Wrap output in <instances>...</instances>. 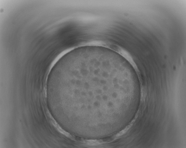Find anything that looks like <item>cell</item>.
I'll return each instance as SVG.
<instances>
[{
    "mask_svg": "<svg viewBox=\"0 0 186 148\" xmlns=\"http://www.w3.org/2000/svg\"><path fill=\"white\" fill-rule=\"evenodd\" d=\"M134 121V120H133V121H132L129 125H128V126L126 127V128H125L124 129L122 130V131H120V132L118 133V134L116 135V137H119L123 135V134H125V133L128 131V130L130 129V128L131 127V126H132V125H133Z\"/></svg>",
    "mask_w": 186,
    "mask_h": 148,
    "instance_id": "1",
    "label": "cell"
}]
</instances>
